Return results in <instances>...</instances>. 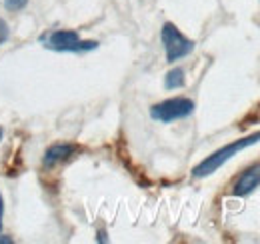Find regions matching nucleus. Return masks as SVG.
Wrapping results in <instances>:
<instances>
[{
  "label": "nucleus",
  "mask_w": 260,
  "mask_h": 244,
  "mask_svg": "<svg viewBox=\"0 0 260 244\" xmlns=\"http://www.w3.org/2000/svg\"><path fill=\"white\" fill-rule=\"evenodd\" d=\"M258 142H260V132H254V134H250V136H246V138H240V140L230 142L224 148H220V150L212 152L210 156H206L200 164H196L194 170H192V176H194V178H204V176L214 174L222 164H226L232 156H236L240 150H244V148H248V146H254V144H258Z\"/></svg>",
  "instance_id": "obj_1"
},
{
  "label": "nucleus",
  "mask_w": 260,
  "mask_h": 244,
  "mask_svg": "<svg viewBox=\"0 0 260 244\" xmlns=\"http://www.w3.org/2000/svg\"><path fill=\"white\" fill-rule=\"evenodd\" d=\"M40 42L44 44V48L52 50V52H90L96 50V40H82L80 34L76 30H50L40 36Z\"/></svg>",
  "instance_id": "obj_2"
},
{
  "label": "nucleus",
  "mask_w": 260,
  "mask_h": 244,
  "mask_svg": "<svg viewBox=\"0 0 260 244\" xmlns=\"http://www.w3.org/2000/svg\"><path fill=\"white\" fill-rule=\"evenodd\" d=\"M194 108H196L194 100H190L186 96H174V98H166L162 102L154 104L150 108V116L154 120L168 124V122L188 118L194 112Z\"/></svg>",
  "instance_id": "obj_3"
},
{
  "label": "nucleus",
  "mask_w": 260,
  "mask_h": 244,
  "mask_svg": "<svg viewBox=\"0 0 260 244\" xmlns=\"http://www.w3.org/2000/svg\"><path fill=\"white\" fill-rule=\"evenodd\" d=\"M160 40L164 44V52H166V62H176L180 58H186L192 50H194V40H190L188 36H184L172 22H166L160 30Z\"/></svg>",
  "instance_id": "obj_4"
},
{
  "label": "nucleus",
  "mask_w": 260,
  "mask_h": 244,
  "mask_svg": "<svg viewBox=\"0 0 260 244\" xmlns=\"http://www.w3.org/2000/svg\"><path fill=\"white\" fill-rule=\"evenodd\" d=\"M260 186V162L250 164L246 170H242V174L236 178V182L232 186V194L234 196H248L250 192H254Z\"/></svg>",
  "instance_id": "obj_5"
},
{
  "label": "nucleus",
  "mask_w": 260,
  "mask_h": 244,
  "mask_svg": "<svg viewBox=\"0 0 260 244\" xmlns=\"http://www.w3.org/2000/svg\"><path fill=\"white\" fill-rule=\"evenodd\" d=\"M78 150H80V148H78L76 144H70V142H56V144H52V146L46 148V152L42 156V166H44V168H56L58 164L70 160Z\"/></svg>",
  "instance_id": "obj_6"
},
{
  "label": "nucleus",
  "mask_w": 260,
  "mask_h": 244,
  "mask_svg": "<svg viewBox=\"0 0 260 244\" xmlns=\"http://www.w3.org/2000/svg\"><path fill=\"white\" fill-rule=\"evenodd\" d=\"M186 84V74L182 68H172L166 72L164 76V88L166 90H176V88H182Z\"/></svg>",
  "instance_id": "obj_7"
},
{
  "label": "nucleus",
  "mask_w": 260,
  "mask_h": 244,
  "mask_svg": "<svg viewBox=\"0 0 260 244\" xmlns=\"http://www.w3.org/2000/svg\"><path fill=\"white\" fill-rule=\"evenodd\" d=\"M26 4H28V0H4V6H6L8 10H12V12L22 10Z\"/></svg>",
  "instance_id": "obj_8"
},
{
  "label": "nucleus",
  "mask_w": 260,
  "mask_h": 244,
  "mask_svg": "<svg viewBox=\"0 0 260 244\" xmlns=\"http://www.w3.org/2000/svg\"><path fill=\"white\" fill-rule=\"evenodd\" d=\"M6 38H8V24L0 18V44H2Z\"/></svg>",
  "instance_id": "obj_9"
},
{
  "label": "nucleus",
  "mask_w": 260,
  "mask_h": 244,
  "mask_svg": "<svg viewBox=\"0 0 260 244\" xmlns=\"http://www.w3.org/2000/svg\"><path fill=\"white\" fill-rule=\"evenodd\" d=\"M4 198H2V194H0V230H2V226H4Z\"/></svg>",
  "instance_id": "obj_10"
},
{
  "label": "nucleus",
  "mask_w": 260,
  "mask_h": 244,
  "mask_svg": "<svg viewBox=\"0 0 260 244\" xmlns=\"http://www.w3.org/2000/svg\"><path fill=\"white\" fill-rule=\"evenodd\" d=\"M98 242H108V238H106V232L104 230H98Z\"/></svg>",
  "instance_id": "obj_11"
},
{
  "label": "nucleus",
  "mask_w": 260,
  "mask_h": 244,
  "mask_svg": "<svg viewBox=\"0 0 260 244\" xmlns=\"http://www.w3.org/2000/svg\"><path fill=\"white\" fill-rule=\"evenodd\" d=\"M0 244H12V238H8V236H0Z\"/></svg>",
  "instance_id": "obj_12"
},
{
  "label": "nucleus",
  "mask_w": 260,
  "mask_h": 244,
  "mask_svg": "<svg viewBox=\"0 0 260 244\" xmlns=\"http://www.w3.org/2000/svg\"><path fill=\"white\" fill-rule=\"evenodd\" d=\"M2 138H4V130L0 128V142H2Z\"/></svg>",
  "instance_id": "obj_13"
}]
</instances>
